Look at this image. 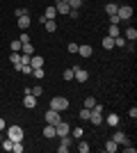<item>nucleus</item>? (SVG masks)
Returning a JSON list of instances; mask_svg holds the SVG:
<instances>
[{
  "instance_id": "f03ea898",
  "label": "nucleus",
  "mask_w": 137,
  "mask_h": 153,
  "mask_svg": "<svg viewBox=\"0 0 137 153\" xmlns=\"http://www.w3.org/2000/svg\"><path fill=\"white\" fill-rule=\"evenodd\" d=\"M7 137L12 142H23V128L21 126H9L7 128Z\"/></svg>"
},
{
  "instance_id": "cd10ccee",
  "label": "nucleus",
  "mask_w": 137,
  "mask_h": 153,
  "mask_svg": "<svg viewBox=\"0 0 137 153\" xmlns=\"http://www.w3.org/2000/svg\"><path fill=\"white\" fill-rule=\"evenodd\" d=\"M21 46H23V44H21L19 39H14L12 44H9V48H12V53H21Z\"/></svg>"
},
{
  "instance_id": "6ab92c4d",
  "label": "nucleus",
  "mask_w": 137,
  "mask_h": 153,
  "mask_svg": "<svg viewBox=\"0 0 137 153\" xmlns=\"http://www.w3.org/2000/svg\"><path fill=\"white\" fill-rule=\"evenodd\" d=\"M55 9H57V16H59V14H69V12H71L69 2H57V5H55Z\"/></svg>"
},
{
  "instance_id": "72a5a7b5",
  "label": "nucleus",
  "mask_w": 137,
  "mask_h": 153,
  "mask_svg": "<svg viewBox=\"0 0 137 153\" xmlns=\"http://www.w3.org/2000/svg\"><path fill=\"white\" fill-rule=\"evenodd\" d=\"M19 41H21V44H27V41H30V34H27V30H21Z\"/></svg>"
},
{
  "instance_id": "a19ab883",
  "label": "nucleus",
  "mask_w": 137,
  "mask_h": 153,
  "mask_svg": "<svg viewBox=\"0 0 137 153\" xmlns=\"http://www.w3.org/2000/svg\"><path fill=\"white\" fill-rule=\"evenodd\" d=\"M128 117H130V119H135V117H137V108H130V110H128Z\"/></svg>"
},
{
  "instance_id": "dca6fc26",
  "label": "nucleus",
  "mask_w": 137,
  "mask_h": 153,
  "mask_svg": "<svg viewBox=\"0 0 137 153\" xmlns=\"http://www.w3.org/2000/svg\"><path fill=\"white\" fill-rule=\"evenodd\" d=\"M112 140L117 142V144H124V142L128 140V135H126L124 130H114V135H112Z\"/></svg>"
},
{
  "instance_id": "412c9836",
  "label": "nucleus",
  "mask_w": 137,
  "mask_h": 153,
  "mask_svg": "<svg viewBox=\"0 0 137 153\" xmlns=\"http://www.w3.org/2000/svg\"><path fill=\"white\" fill-rule=\"evenodd\" d=\"M101 46H103L105 51H112V48H114V37H105L103 41H101Z\"/></svg>"
},
{
  "instance_id": "4468645a",
  "label": "nucleus",
  "mask_w": 137,
  "mask_h": 153,
  "mask_svg": "<svg viewBox=\"0 0 137 153\" xmlns=\"http://www.w3.org/2000/svg\"><path fill=\"white\" fill-rule=\"evenodd\" d=\"M16 23H19L21 30H27V27H30V23H32V19L25 14V16H19V21H16Z\"/></svg>"
},
{
  "instance_id": "473e14b6",
  "label": "nucleus",
  "mask_w": 137,
  "mask_h": 153,
  "mask_svg": "<svg viewBox=\"0 0 137 153\" xmlns=\"http://www.w3.org/2000/svg\"><path fill=\"white\" fill-rule=\"evenodd\" d=\"M78 117L82 119V121H89V110H87V108H82V110L78 112Z\"/></svg>"
},
{
  "instance_id": "2f4dec72",
  "label": "nucleus",
  "mask_w": 137,
  "mask_h": 153,
  "mask_svg": "<svg viewBox=\"0 0 137 153\" xmlns=\"http://www.w3.org/2000/svg\"><path fill=\"white\" fill-rule=\"evenodd\" d=\"M32 76L37 78V80H44V76H46V73H44V66H41V69H32Z\"/></svg>"
},
{
  "instance_id": "6e6552de",
  "label": "nucleus",
  "mask_w": 137,
  "mask_h": 153,
  "mask_svg": "<svg viewBox=\"0 0 137 153\" xmlns=\"http://www.w3.org/2000/svg\"><path fill=\"white\" fill-rule=\"evenodd\" d=\"M69 146H71V137H69V135L59 137V146H57V151H59V153H66V151H69Z\"/></svg>"
},
{
  "instance_id": "f704fd0d",
  "label": "nucleus",
  "mask_w": 137,
  "mask_h": 153,
  "mask_svg": "<svg viewBox=\"0 0 137 153\" xmlns=\"http://www.w3.org/2000/svg\"><path fill=\"white\" fill-rule=\"evenodd\" d=\"M62 78L64 80H73V69H64L62 71Z\"/></svg>"
},
{
  "instance_id": "79ce46f5",
  "label": "nucleus",
  "mask_w": 137,
  "mask_h": 153,
  "mask_svg": "<svg viewBox=\"0 0 137 153\" xmlns=\"http://www.w3.org/2000/svg\"><path fill=\"white\" fill-rule=\"evenodd\" d=\"M110 23H114V25H119L121 21H119V16H117V14H114V16H110Z\"/></svg>"
},
{
  "instance_id": "4c0bfd02",
  "label": "nucleus",
  "mask_w": 137,
  "mask_h": 153,
  "mask_svg": "<svg viewBox=\"0 0 137 153\" xmlns=\"http://www.w3.org/2000/svg\"><path fill=\"white\" fill-rule=\"evenodd\" d=\"M9 62H12V64H19L21 62V53H12V55H9Z\"/></svg>"
},
{
  "instance_id": "bb28decb",
  "label": "nucleus",
  "mask_w": 137,
  "mask_h": 153,
  "mask_svg": "<svg viewBox=\"0 0 137 153\" xmlns=\"http://www.w3.org/2000/svg\"><path fill=\"white\" fill-rule=\"evenodd\" d=\"M0 146L5 149V151H12V146H14V142H12V140H9V137H5V140L0 142Z\"/></svg>"
},
{
  "instance_id": "c756f323",
  "label": "nucleus",
  "mask_w": 137,
  "mask_h": 153,
  "mask_svg": "<svg viewBox=\"0 0 137 153\" xmlns=\"http://www.w3.org/2000/svg\"><path fill=\"white\" fill-rule=\"evenodd\" d=\"M73 137V140H80L82 137V128H71V133H69Z\"/></svg>"
},
{
  "instance_id": "e433bc0d",
  "label": "nucleus",
  "mask_w": 137,
  "mask_h": 153,
  "mask_svg": "<svg viewBox=\"0 0 137 153\" xmlns=\"http://www.w3.org/2000/svg\"><path fill=\"white\" fill-rule=\"evenodd\" d=\"M12 151H14V153H23V142H14Z\"/></svg>"
},
{
  "instance_id": "39448f33",
  "label": "nucleus",
  "mask_w": 137,
  "mask_h": 153,
  "mask_svg": "<svg viewBox=\"0 0 137 153\" xmlns=\"http://www.w3.org/2000/svg\"><path fill=\"white\" fill-rule=\"evenodd\" d=\"M44 119H46V123H53V126L62 121V117H59V112H57V110H48Z\"/></svg>"
},
{
  "instance_id": "a211bd4d",
  "label": "nucleus",
  "mask_w": 137,
  "mask_h": 153,
  "mask_svg": "<svg viewBox=\"0 0 137 153\" xmlns=\"http://www.w3.org/2000/svg\"><path fill=\"white\" fill-rule=\"evenodd\" d=\"M105 151H107V153H117L119 151V144H117V142H114V140H107V142H105Z\"/></svg>"
},
{
  "instance_id": "c85d7f7f",
  "label": "nucleus",
  "mask_w": 137,
  "mask_h": 153,
  "mask_svg": "<svg viewBox=\"0 0 137 153\" xmlns=\"http://www.w3.org/2000/svg\"><path fill=\"white\" fill-rule=\"evenodd\" d=\"M30 94L39 98V96H44V87H41V85H37V87H32V89H30Z\"/></svg>"
},
{
  "instance_id": "f3484780",
  "label": "nucleus",
  "mask_w": 137,
  "mask_h": 153,
  "mask_svg": "<svg viewBox=\"0 0 137 153\" xmlns=\"http://www.w3.org/2000/svg\"><path fill=\"white\" fill-rule=\"evenodd\" d=\"M44 27H46V32H55V30H57V21H55V19H46Z\"/></svg>"
},
{
  "instance_id": "5701e85b",
  "label": "nucleus",
  "mask_w": 137,
  "mask_h": 153,
  "mask_svg": "<svg viewBox=\"0 0 137 153\" xmlns=\"http://www.w3.org/2000/svg\"><path fill=\"white\" fill-rule=\"evenodd\" d=\"M89 142H85V140H82V137H80V140H78V151L80 153H89Z\"/></svg>"
},
{
  "instance_id": "393cba45",
  "label": "nucleus",
  "mask_w": 137,
  "mask_h": 153,
  "mask_svg": "<svg viewBox=\"0 0 137 153\" xmlns=\"http://www.w3.org/2000/svg\"><path fill=\"white\" fill-rule=\"evenodd\" d=\"M121 34V30H119V25H114V23H110V30H107V37H119Z\"/></svg>"
},
{
  "instance_id": "9d476101",
  "label": "nucleus",
  "mask_w": 137,
  "mask_h": 153,
  "mask_svg": "<svg viewBox=\"0 0 137 153\" xmlns=\"http://www.w3.org/2000/svg\"><path fill=\"white\" fill-rule=\"evenodd\" d=\"M23 105H25L27 110H32L34 105H37V96H32V94H23Z\"/></svg>"
},
{
  "instance_id": "a878e982",
  "label": "nucleus",
  "mask_w": 137,
  "mask_h": 153,
  "mask_svg": "<svg viewBox=\"0 0 137 153\" xmlns=\"http://www.w3.org/2000/svg\"><path fill=\"white\" fill-rule=\"evenodd\" d=\"M114 46H117V48H126V46H128V41L119 34V37H114Z\"/></svg>"
},
{
  "instance_id": "9b49d317",
  "label": "nucleus",
  "mask_w": 137,
  "mask_h": 153,
  "mask_svg": "<svg viewBox=\"0 0 137 153\" xmlns=\"http://www.w3.org/2000/svg\"><path fill=\"white\" fill-rule=\"evenodd\" d=\"M91 53H94V48H91L89 44L78 46V55H80V57H91Z\"/></svg>"
},
{
  "instance_id": "ddd939ff",
  "label": "nucleus",
  "mask_w": 137,
  "mask_h": 153,
  "mask_svg": "<svg viewBox=\"0 0 137 153\" xmlns=\"http://www.w3.org/2000/svg\"><path fill=\"white\" fill-rule=\"evenodd\" d=\"M44 137H46V140L57 137V133H55V126H53V123H46V128H44Z\"/></svg>"
},
{
  "instance_id": "f257e3e1",
  "label": "nucleus",
  "mask_w": 137,
  "mask_h": 153,
  "mask_svg": "<svg viewBox=\"0 0 137 153\" xmlns=\"http://www.w3.org/2000/svg\"><path fill=\"white\" fill-rule=\"evenodd\" d=\"M50 110H57V112L69 110V98H64V96H55V98H50Z\"/></svg>"
},
{
  "instance_id": "c03bdc74",
  "label": "nucleus",
  "mask_w": 137,
  "mask_h": 153,
  "mask_svg": "<svg viewBox=\"0 0 137 153\" xmlns=\"http://www.w3.org/2000/svg\"><path fill=\"white\" fill-rule=\"evenodd\" d=\"M57 2H69V0H57Z\"/></svg>"
},
{
  "instance_id": "4be33fe9",
  "label": "nucleus",
  "mask_w": 137,
  "mask_h": 153,
  "mask_svg": "<svg viewBox=\"0 0 137 153\" xmlns=\"http://www.w3.org/2000/svg\"><path fill=\"white\" fill-rule=\"evenodd\" d=\"M44 19H55V21H57V9H55V7H46Z\"/></svg>"
},
{
  "instance_id": "0eeeda50",
  "label": "nucleus",
  "mask_w": 137,
  "mask_h": 153,
  "mask_svg": "<svg viewBox=\"0 0 137 153\" xmlns=\"http://www.w3.org/2000/svg\"><path fill=\"white\" fill-rule=\"evenodd\" d=\"M89 121L94 123V126H101V123H103V114H101L98 110L91 108V110H89Z\"/></svg>"
},
{
  "instance_id": "7c9ffc66",
  "label": "nucleus",
  "mask_w": 137,
  "mask_h": 153,
  "mask_svg": "<svg viewBox=\"0 0 137 153\" xmlns=\"http://www.w3.org/2000/svg\"><path fill=\"white\" fill-rule=\"evenodd\" d=\"M94 105H96V98H94V96H87V98H85V108L91 110Z\"/></svg>"
},
{
  "instance_id": "b1692460",
  "label": "nucleus",
  "mask_w": 137,
  "mask_h": 153,
  "mask_svg": "<svg viewBox=\"0 0 137 153\" xmlns=\"http://www.w3.org/2000/svg\"><path fill=\"white\" fill-rule=\"evenodd\" d=\"M21 53H23V55H34V46L30 44V41H27V44H23V46H21Z\"/></svg>"
},
{
  "instance_id": "ea45409f",
  "label": "nucleus",
  "mask_w": 137,
  "mask_h": 153,
  "mask_svg": "<svg viewBox=\"0 0 137 153\" xmlns=\"http://www.w3.org/2000/svg\"><path fill=\"white\" fill-rule=\"evenodd\" d=\"M66 48H69V53H78V44H69Z\"/></svg>"
},
{
  "instance_id": "7ed1b4c3",
  "label": "nucleus",
  "mask_w": 137,
  "mask_h": 153,
  "mask_svg": "<svg viewBox=\"0 0 137 153\" xmlns=\"http://www.w3.org/2000/svg\"><path fill=\"white\" fill-rule=\"evenodd\" d=\"M117 16H119V21H128V19H133V7H130V5H119Z\"/></svg>"
},
{
  "instance_id": "37998d69",
  "label": "nucleus",
  "mask_w": 137,
  "mask_h": 153,
  "mask_svg": "<svg viewBox=\"0 0 137 153\" xmlns=\"http://www.w3.org/2000/svg\"><path fill=\"white\" fill-rule=\"evenodd\" d=\"M2 130H5V119L0 117V133H2Z\"/></svg>"
},
{
  "instance_id": "f8f14e48",
  "label": "nucleus",
  "mask_w": 137,
  "mask_h": 153,
  "mask_svg": "<svg viewBox=\"0 0 137 153\" xmlns=\"http://www.w3.org/2000/svg\"><path fill=\"white\" fill-rule=\"evenodd\" d=\"M30 66L32 69H41L44 66V57L41 55H30Z\"/></svg>"
},
{
  "instance_id": "58836bf2",
  "label": "nucleus",
  "mask_w": 137,
  "mask_h": 153,
  "mask_svg": "<svg viewBox=\"0 0 137 153\" xmlns=\"http://www.w3.org/2000/svg\"><path fill=\"white\" fill-rule=\"evenodd\" d=\"M14 14H16V16H25L27 9H21V7H19V9H14Z\"/></svg>"
},
{
  "instance_id": "2eb2a0df",
  "label": "nucleus",
  "mask_w": 137,
  "mask_h": 153,
  "mask_svg": "<svg viewBox=\"0 0 137 153\" xmlns=\"http://www.w3.org/2000/svg\"><path fill=\"white\" fill-rule=\"evenodd\" d=\"M124 39H126V41H133V44H135V39H137V30H135V27H128V30H126L124 32Z\"/></svg>"
},
{
  "instance_id": "1a4fd4ad",
  "label": "nucleus",
  "mask_w": 137,
  "mask_h": 153,
  "mask_svg": "<svg viewBox=\"0 0 137 153\" xmlns=\"http://www.w3.org/2000/svg\"><path fill=\"white\" fill-rule=\"evenodd\" d=\"M103 121L107 123V126H112V128H117V126H119V121H121V117H119L117 112H112V114H107V117H105Z\"/></svg>"
},
{
  "instance_id": "a18cd8bd",
  "label": "nucleus",
  "mask_w": 137,
  "mask_h": 153,
  "mask_svg": "<svg viewBox=\"0 0 137 153\" xmlns=\"http://www.w3.org/2000/svg\"><path fill=\"white\" fill-rule=\"evenodd\" d=\"M0 142H2V133H0Z\"/></svg>"
},
{
  "instance_id": "aec40b11",
  "label": "nucleus",
  "mask_w": 137,
  "mask_h": 153,
  "mask_svg": "<svg viewBox=\"0 0 137 153\" xmlns=\"http://www.w3.org/2000/svg\"><path fill=\"white\" fill-rule=\"evenodd\" d=\"M117 9H119L117 2H107V5H105V14H107V16H114V14H117Z\"/></svg>"
},
{
  "instance_id": "20e7f679",
  "label": "nucleus",
  "mask_w": 137,
  "mask_h": 153,
  "mask_svg": "<svg viewBox=\"0 0 137 153\" xmlns=\"http://www.w3.org/2000/svg\"><path fill=\"white\" fill-rule=\"evenodd\" d=\"M73 80H78V82H87L89 80V73L85 69H80V66H73Z\"/></svg>"
},
{
  "instance_id": "c9c22d12",
  "label": "nucleus",
  "mask_w": 137,
  "mask_h": 153,
  "mask_svg": "<svg viewBox=\"0 0 137 153\" xmlns=\"http://www.w3.org/2000/svg\"><path fill=\"white\" fill-rule=\"evenodd\" d=\"M69 7H71V9H80V7H82V0H69Z\"/></svg>"
},
{
  "instance_id": "423d86ee",
  "label": "nucleus",
  "mask_w": 137,
  "mask_h": 153,
  "mask_svg": "<svg viewBox=\"0 0 137 153\" xmlns=\"http://www.w3.org/2000/svg\"><path fill=\"white\" fill-rule=\"evenodd\" d=\"M55 133H57L59 137H64V135L71 133V126H69L66 121H59V123H55Z\"/></svg>"
}]
</instances>
